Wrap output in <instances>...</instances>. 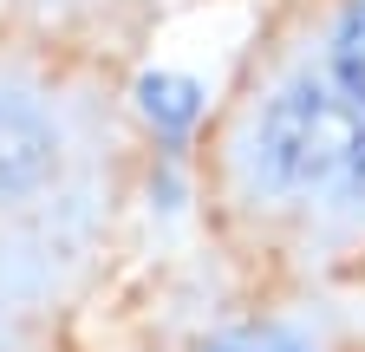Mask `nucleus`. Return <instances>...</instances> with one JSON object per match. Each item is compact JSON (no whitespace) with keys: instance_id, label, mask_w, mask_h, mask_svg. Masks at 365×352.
<instances>
[{"instance_id":"f257e3e1","label":"nucleus","mask_w":365,"mask_h":352,"mask_svg":"<svg viewBox=\"0 0 365 352\" xmlns=\"http://www.w3.org/2000/svg\"><path fill=\"white\" fill-rule=\"evenodd\" d=\"M261 170L300 196H365V98L346 85H287L261 111Z\"/></svg>"},{"instance_id":"f03ea898","label":"nucleus","mask_w":365,"mask_h":352,"mask_svg":"<svg viewBox=\"0 0 365 352\" xmlns=\"http://www.w3.org/2000/svg\"><path fill=\"white\" fill-rule=\"evenodd\" d=\"M59 157V130L46 124L33 98L0 92V196H26L46 183V170Z\"/></svg>"},{"instance_id":"7ed1b4c3","label":"nucleus","mask_w":365,"mask_h":352,"mask_svg":"<svg viewBox=\"0 0 365 352\" xmlns=\"http://www.w3.org/2000/svg\"><path fill=\"white\" fill-rule=\"evenodd\" d=\"M137 98H144V118L157 130H190L196 124V105H202L196 78H176V72H150L144 85H137Z\"/></svg>"},{"instance_id":"20e7f679","label":"nucleus","mask_w":365,"mask_h":352,"mask_svg":"<svg viewBox=\"0 0 365 352\" xmlns=\"http://www.w3.org/2000/svg\"><path fill=\"white\" fill-rule=\"evenodd\" d=\"M333 66H339V85L365 98V0L339 14V39H333Z\"/></svg>"},{"instance_id":"39448f33","label":"nucleus","mask_w":365,"mask_h":352,"mask_svg":"<svg viewBox=\"0 0 365 352\" xmlns=\"http://www.w3.org/2000/svg\"><path fill=\"white\" fill-rule=\"evenodd\" d=\"M202 352H307V346L287 339V333H228V339H215Z\"/></svg>"}]
</instances>
